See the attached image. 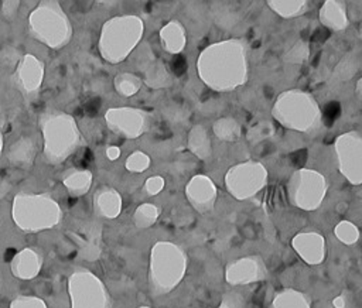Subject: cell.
Here are the masks:
<instances>
[{"instance_id": "obj_37", "label": "cell", "mask_w": 362, "mask_h": 308, "mask_svg": "<svg viewBox=\"0 0 362 308\" xmlns=\"http://www.w3.org/2000/svg\"><path fill=\"white\" fill-rule=\"evenodd\" d=\"M165 186V179L161 175H151L144 181V191L147 195H158Z\"/></svg>"}, {"instance_id": "obj_16", "label": "cell", "mask_w": 362, "mask_h": 308, "mask_svg": "<svg viewBox=\"0 0 362 308\" xmlns=\"http://www.w3.org/2000/svg\"><path fill=\"white\" fill-rule=\"evenodd\" d=\"M291 246L296 253L310 266H317L325 259V237L318 232L311 230L297 233L291 240Z\"/></svg>"}, {"instance_id": "obj_30", "label": "cell", "mask_w": 362, "mask_h": 308, "mask_svg": "<svg viewBox=\"0 0 362 308\" xmlns=\"http://www.w3.org/2000/svg\"><path fill=\"white\" fill-rule=\"evenodd\" d=\"M310 52H311L310 44L305 40L300 38L286 49V52L283 54V61L291 65H301L308 59Z\"/></svg>"}, {"instance_id": "obj_18", "label": "cell", "mask_w": 362, "mask_h": 308, "mask_svg": "<svg viewBox=\"0 0 362 308\" xmlns=\"http://www.w3.org/2000/svg\"><path fill=\"white\" fill-rule=\"evenodd\" d=\"M41 256L34 249H23L14 254L10 263V270L13 276L21 280L34 278L41 270Z\"/></svg>"}, {"instance_id": "obj_43", "label": "cell", "mask_w": 362, "mask_h": 308, "mask_svg": "<svg viewBox=\"0 0 362 308\" xmlns=\"http://www.w3.org/2000/svg\"><path fill=\"white\" fill-rule=\"evenodd\" d=\"M359 35L362 37V21H361V24H359Z\"/></svg>"}, {"instance_id": "obj_28", "label": "cell", "mask_w": 362, "mask_h": 308, "mask_svg": "<svg viewBox=\"0 0 362 308\" xmlns=\"http://www.w3.org/2000/svg\"><path fill=\"white\" fill-rule=\"evenodd\" d=\"M143 85V79L133 72H119L113 79V88L116 93L123 97L134 96Z\"/></svg>"}, {"instance_id": "obj_25", "label": "cell", "mask_w": 362, "mask_h": 308, "mask_svg": "<svg viewBox=\"0 0 362 308\" xmlns=\"http://www.w3.org/2000/svg\"><path fill=\"white\" fill-rule=\"evenodd\" d=\"M267 7L281 18H296L305 14L310 8L307 0H267Z\"/></svg>"}, {"instance_id": "obj_14", "label": "cell", "mask_w": 362, "mask_h": 308, "mask_svg": "<svg viewBox=\"0 0 362 308\" xmlns=\"http://www.w3.org/2000/svg\"><path fill=\"white\" fill-rule=\"evenodd\" d=\"M267 267L263 259L257 254L245 256L228 264L225 278L230 285H247L264 280Z\"/></svg>"}, {"instance_id": "obj_17", "label": "cell", "mask_w": 362, "mask_h": 308, "mask_svg": "<svg viewBox=\"0 0 362 308\" xmlns=\"http://www.w3.org/2000/svg\"><path fill=\"white\" fill-rule=\"evenodd\" d=\"M318 20L334 32L344 31L349 27L348 7L341 0H325L318 10Z\"/></svg>"}, {"instance_id": "obj_31", "label": "cell", "mask_w": 362, "mask_h": 308, "mask_svg": "<svg viewBox=\"0 0 362 308\" xmlns=\"http://www.w3.org/2000/svg\"><path fill=\"white\" fill-rule=\"evenodd\" d=\"M334 233L344 244H355L359 240V229L351 220H341L337 223Z\"/></svg>"}, {"instance_id": "obj_42", "label": "cell", "mask_w": 362, "mask_h": 308, "mask_svg": "<svg viewBox=\"0 0 362 308\" xmlns=\"http://www.w3.org/2000/svg\"><path fill=\"white\" fill-rule=\"evenodd\" d=\"M3 144H4V140H3V131H1V129H0V153H1V150H3Z\"/></svg>"}, {"instance_id": "obj_12", "label": "cell", "mask_w": 362, "mask_h": 308, "mask_svg": "<svg viewBox=\"0 0 362 308\" xmlns=\"http://www.w3.org/2000/svg\"><path fill=\"white\" fill-rule=\"evenodd\" d=\"M151 120L153 116L150 112L133 106L110 107L105 113V122L109 130L129 140L139 138L147 133Z\"/></svg>"}, {"instance_id": "obj_41", "label": "cell", "mask_w": 362, "mask_h": 308, "mask_svg": "<svg viewBox=\"0 0 362 308\" xmlns=\"http://www.w3.org/2000/svg\"><path fill=\"white\" fill-rule=\"evenodd\" d=\"M355 95H356V97L362 102V76L356 81V85H355Z\"/></svg>"}, {"instance_id": "obj_39", "label": "cell", "mask_w": 362, "mask_h": 308, "mask_svg": "<svg viewBox=\"0 0 362 308\" xmlns=\"http://www.w3.org/2000/svg\"><path fill=\"white\" fill-rule=\"evenodd\" d=\"M105 154H106V157H107L110 161H116V160L120 157L122 151H120V148H119L117 146H107Z\"/></svg>"}, {"instance_id": "obj_23", "label": "cell", "mask_w": 362, "mask_h": 308, "mask_svg": "<svg viewBox=\"0 0 362 308\" xmlns=\"http://www.w3.org/2000/svg\"><path fill=\"white\" fill-rule=\"evenodd\" d=\"M143 82L150 89H164L173 85V76L161 59L153 58L144 69Z\"/></svg>"}, {"instance_id": "obj_8", "label": "cell", "mask_w": 362, "mask_h": 308, "mask_svg": "<svg viewBox=\"0 0 362 308\" xmlns=\"http://www.w3.org/2000/svg\"><path fill=\"white\" fill-rule=\"evenodd\" d=\"M328 192L325 175L313 168H298L287 181V196L293 206L301 211L318 209Z\"/></svg>"}, {"instance_id": "obj_15", "label": "cell", "mask_w": 362, "mask_h": 308, "mask_svg": "<svg viewBox=\"0 0 362 308\" xmlns=\"http://www.w3.org/2000/svg\"><path fill=\"white\" fill-rule=\"evenodd\" d=\"M188 203L199 213H208L214 209L218 189L211 177L205 174H197L191 177L184 189Z\"/></svg>"}, {"instance_id": "obj_11", "label": "cell", "mask_w": 362, "mask_h": 308, "mask_svg": "<svg viewBox=\"0 0 362 308\" xmlns=\"http://www.w3.org/2000/svg\"><path fill=\"white\" fill-rule=\"evenodd\" d=\"M332 150L341 175L352 185H362V133L348 130L338 134Z\"/></svg>"}, {"instance_id": "obj_36", "label": "cell", "mask_w": 362, "mask_h": 308, "mask_svg": "<svg viewBox=\"0 0 362 308\" xmlns=\"http://www.w3.org/2000/svg\"><path fill=\"white\" fill-rule=\"evenodd\" d=\"M218 308H245V298L239 291H228L223 294Z\"/></svg>"}, {"instance_id": "obj_38", "label": "cell", "mask_w": 362, "mask_h": 308, "mask_svg": "<svg viewBox=\"0 0 362 308\" xmlns=\"http://www.w3.org/2000/svg\"><path fill=\"white\" fill-rule=\"evenodd\" d=\"M18 7H20V1L18 0H6L1 4V11H3V14L7 18H13L16 16Z\"/></svg>"}, {"instance_id": "obj_7", "label": "cell", "mask_w": 362, "mask_h": 308, "mask_svg": "<svg viewBox=\"0 0 362 308\" xmlns=\"http://www.w3.org/2000/svg\"><path fill=\"white\" fill-rule=\"evenodd\" d=\"M11 218L23 232H41L61 222L59 203L45 194L20 192L11 203Z\"/></svg>"}, {"instance_id": "obj_2", "label": "cell", "mask_w": 362, "mask_h": 308, "mask_svg": "<svg viewBox=\"0 0 362 308\" xmlns=\"http://www.w3.org/2000/svg\"><path fill=\"white\" fill-rule=\"evenodd\" d=\"M38 124L42 134L44 157L51 165L62 164L85 144L76 120L69 113L47 109L40 114Z\"/></svg>"}, {"instance_id": "obj_1", "label": "cell", "mask_w": 362, "mask_h": 308, "mask_svg": "<svg viewBox=\"0 0 362 308\" xmlns=\"http://www.w3.org/2000/svg\"><path fill=\"white\" fill-rule=\"evenodd\" d=\"M198 78L214 92H232L249 79V48L243 38H226L206 45L197 58Z\"/></svg>"}, {"instance_id": "obj_19", "label": "cell", "mask_w": 362, "mask_h": 308, "mask_svg": "<svg viewBox=\"0 0 362 308\" xmlns=\"http://www.w3.org/2000/svg\"><path fill=\"white\" fill-rule=\"evenodd\" d=\"M123 206L122 195L112 186H100L93 195L95 212L106 219H115L120 215Z\"/></svg>"}, {"instance_id": "obj_5", "label": "cell", "mask_w": 362, "mask_h": 308, "mask_svg": "<svg viewBox=\"0 0 362 308\" xmlns=\"http://www.w3.org/2000/svg\"><path fill=\"white\" fill-rule=\"evenodd\" d=\"M188 257L185 251L173 242H157L150 251L148 284L154 295L171 292L187 273Z\"/></svg>"}, {"instance_id": "obj_33", "label": "cell", "mask_w": 362, "mask_h": 308, "mask_svg": "<svg viewBox=\"0 0 362 308\" xmlns=\"http://www.w3.org/2000/svg\"><path fill=\"white\" fill-rule=\"evenodd\" d=\"M274 134V126L270 122H259L256 124H253L249 130H247V140L252 143H259L262 140H266L269 137H272Z\"/></svg>"}, {"instance_id": "obj_29", "label": "cell", "mask_w": 362, "mask_h": 308, "mask_svg": "<svg viewBox=\"0 0 362 308\" xmlns=\"http://www.w3.org/2000/svg\"><path fill=\"white\" fill-rule=\"evenodd\" d=\"M158 216H160V208L154 203L146 202L136 208L133 213V223L139 229H147L157 222Z\"/></svg>"}, {"instance_id": "obj_34", "label": "cell", "mask_w": 362, "mask_h": 308, "mask_svg": "<svg viewBox=\"0 0 362 308\" xmlns=\"http://www.w3.org/2000/svg\"><path fill=\"white\" fill-rule=\"evenodd\" d=\"M356 71H358V65L355 59L346 57V58H342L334 68V76L338 81H349L354 78Z\"/></svg>"}, {"instance_id": "obj_10", "label": "cell", "mask_w": 362, "mask_h": 308, "mask_svg": "<svg viewBox=\"0 0 362 308\" xmlns=\"http://www.w3.org/2000/svg\"><path fill=\"white\" fill-rule=\"evenodd\" d=\"M71 308H110L105 284L89 270L74 271L68 280Z\"/></svg>"}, {"instance_id": "obj_26", "label": "cell", "mask_w": 362, "mask_h": 308, "mask_svg": "<svg viewBox=\"0 0 362 308\" xmlns=\"http://www.w3.org/2000/svg\"><path fill=\"white\" fill-rule=\"evenodd\" d=\"M270 308H311V301L298 290L284 288L276 292Z\"/></svg>"}, {"instance_id": "obj_22", "label": "cell", "mask_w": 362, "mask_h": 308, "mask_svg": "<svg viewBox=\"0 0 362 308\" xmlns=\"http://www.w3.org/2000/svg\"><path fill=\"white\" fill-rule=\"evenodd\" d=\"M187 148L198 160H206L212 155V141L208 129L204 124H194L187 136Z\"/></svg>"}, {"instance_id": "obj_27", "label": "cell", "mask_w": 362, "mask_h": 308, "mask_svg": "<svg viewBox=\"0 0 362 308\" xmlns=\"http://www.w3.org/2000/svg\"><path fill=\"white\" fill-rule=\"evenodd\" d=\"M212 131H214V134L216 136L218 140L226 141V143H233V141L240 138L242 126L235 117L223 116V117H219L214 122Z\"/></svg>"}, {"instance_id": "obj_13", "label": "cell", "mask_w": 362, "mask_h": 308, "mask_svg": "<svg viewBox=\"0 0 362 308\" xmlns=\"http://www.w3.org/2000/svg\"><path fill=\"white\" fill-rule=\"evenodd\" d=\"M44 73H45L44 62L33 54H25L23 55V58L18 59L16 65L13 81L24 96L33 97L41 89Z\"/></svg>"}, {"instance_id": "obj_32", "label": "cell", "mask_w": 362, "mask_h": 308, "mask_svg": "<svg viewBox=\"0 0 362 308\" xmlns=\"http://www.w3.org/2000/svg\"><path fill=\"white\" fill-rule=\"evenodd\" d=\"M151 165V158L147 153L136 150L132 154L127 155L126 161H124V167L129 172H134V174H140L144 172L146 170H148V167Z\"/></svg>"}, {"instance_id": "obj_9", "label": "cell", "mask_w": 362, "mask_h": 308, "mask_svg": "<svg viewBox=\"0 0 362 308\" xmlns=\"http://www.w3.org/2000/svg\"><path fill=\"white\" fill-rule=\"evenodd\" d=\"M267 179L269 172L263 162L246 160L228 168L223 184L230 196L238 201H247L267 185Z\"/></svg>"}, {"instance_id": "obj_24", "label": "cell", "mask_w": 362, "mask_h": 308, "mask_svg": "<svg viewBox=\"0 0 362 308\" xmlns=\"http://www.w3.org/2000/svg\"><path fill=\"white\" fill-rule=\"evenodd\" d=\"M92 181H93L92 172L83 168H74L68 171L62 178L64 186L74 196L85 195L90 189Z\"/></svg>"}, {"instance_id": "obj_35", "label": "cell", "mask_w": 362, "mask_h": 308, "mask_svg": "<svg viewBox=\"0 0 362 308\" xmlns=\"http://www.w3.org/2000/svg\"><path fill=\"white\" fill-rule=\"evenodd\" d=\"M10 308H47V304L33 295H18L10 304Z\"/></svg>"}, {"instance_id": "obj_4", "label": "cell", "mask_w": 362, "mask_h": 308, "mask_svg": "<svg viewBox=\"0 0 362 308\" xmlns=\"http://www.w3.org/2000/svg\"><path fill=\"white\" fill-rule=\"evenodd\" d=\"M144 34V23L136 14H122L106 20L100 28L98 48L109 64L123 62L139 45Z\"/></svg>"}, {"instance_id": "obj_40", "label": "cell", "mask_w": 362, "mask_h": 308, "mask_svg": "<svg viewBox=\"0 0 362 308\" xmlns=\"http://www.w3.org/2000/svg\"><path fill=\"white\" fill-rule=\"evenodd\" d=\"M332 305L334 308H345V298L344 295H338L332 300Z\"/></svg>"}, {"instance_id": "obj_44", "label": "cell", "mask_w": 362, "mask_h": 308, "mask_svg": "<svg viewBox=\"0 0 362 308\" xmlns=\"http://www.w3.org/2000/svg\"><path fill=\"white\" fill-rule=\"evenodd\" d=\"M140 308H150V307H140Z\"/></svg>"}, {"instance_id": "obj_3", "label": "cell", "mask_w": 362, "mask_h": 308, "mask_svg": "<svg viewBox=\"0 0 362 308\" xmlns=\"http://www.w3.org/2000/svg\"><path fill=\"white\" fill-rule=\"evenodd\" d=\"M273 119L291 131L313 136L322 126V113L315 96L303 89H286L272 106Z\"/></svg>"}, {"instance_id": "obj_21", "label": "cell", "mask_w": 362, "mask_h": 308, "mask_svg": "<svg viewBox=\"0 0 362 308\" xmlns=\"http://www.w3.org/2000/svg\"><path fill=\"white\" fill-rule=\"evenodd\" d=\"M37 155V143L28 136L17 138L7 151V160L11 165L18 168H30L34 164Z\"/></svg>"}, {"instance_id": "obj_6", "label": "cell", "mask_w": 362, "mask_h": 308, "mask_svg": "<svg viewBox=\"0 0 362 308\" xmlns=\"http://www.w3.org/2000/svg\"><path fill=\"white\" fill-rule=\"evenodd\" d=\"M28 32L41 44L52 49H61L69 44L74 30L61 3L42 0L28 16Z\"/></svg>"}, {"instance_id": "obj_20", "label": "cell", "mask_w": 362, "mask_h": 308, "mask_svg": "<svg viewBox=\"0 0 362 308\" xmlns=\"http://www.w3.org/2000/svg\"><path fill=\"white\" fill-rule=\"evenodd\" d=\"M161 47L165 52L175 55L184 51L187 45V30L180 20L167 21L158 32Z\"/></svg>"}]
</instances>
